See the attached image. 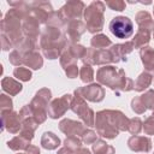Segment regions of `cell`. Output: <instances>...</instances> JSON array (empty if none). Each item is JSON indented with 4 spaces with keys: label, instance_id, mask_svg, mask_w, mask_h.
<instances>
[{
    "label": "cell",
    "instance_id": "1",
    "mask_svg": "<svg viewBox=\"0 0 154 154\" xmlns=\"http://www.w3.org/2000/svg\"><path fill=\"white\" fill-rule=\"evenodd\" d=\"M129 118L120 111L103 109L95 114V126L97 134L108 140L118 136L119 131H128Z\"/></svg>",
    "mask_w": 154,
    "mask_h": 154
},
{
    "label": "cell",
    "instance_id": "2",
    "mask_svg": "<svg viewBox=\"0 0 154 154\" xmlns=\"http://www.w3.org/2000/svg\"><path fill=\"white\" fill-rule=\"evenodd\" d=\"M96 79L100 84L111 88L117 94L120 91L134 90V82L125 76L123 69H116L114 66H102L96 72Z\"/></svg>",
    "mask_w": 154,
    "mask_h": 154
},
{
    "label": "cell",
    "instance_id": "3",
    "mask_svg": "<svg viewBox=\"0 0 154 154\" xmlns=\"http://www.w3.org/2000/svg\"><path fill=\"white\" fill-rule=\"evenodd\" d=\"M65 46L66 36L64 35L63 29L46 25L40 37V47L43 55L48 59H57Z\"/></svg>",
    "mask_w": 154,
    "mask_h": 154
},
{
    "label": "cell",
    "instance_id": "4",
    "mask_svg": "<svg viewBox=\"0 0 154 154\" xmlns=\"http://www.w3.org/2000/svg\"><path fill=\"white\" fill-rule=\"evenodd\" d=\"M106 5L102 1H93L84 10V19L87 22V29L91 34L100 32L103 28V12Z\"/></svg>",
    "mask_w": 154,
    "mask_h": 154
},
{
    "label": "cell",
    "instance_id": "5",
    "mask_svg": "<svg viewBox=\"0 0 154 154\" xmlns=\"http://www.w3.org/2000/svg\"><path fill=\"white\" fill-rule=\"evenodd\" d=\"M51 96H52V93L48 88H42L40 89L34 99L31 100L30 102V108L32 111V116L35 118V120L37 122V124H41L46 120L48 113H47V106H48V102L51 100Z\"/></svg>",
    "mask_w": 154,
    "mask_h": 154
},
{
    "label": "cell",
    "instance_id": "6",
    "mask_svg": "<svg viewBox=\"0 0 154 154\" xmlns=\"http://www.w3.org/2000/svg\"><path fill=\"white\" fill-rule=\"evenodd\" d=\"M84 10H85L84 2L73 0V1H67L58 11V14L61 18V20H63V23H64V25L66 28V25L70 22H72V20H81L82 16L84 14Z\"/></svg>",
    "mask_w": 154,
    "mask_h": 154
},
{
    "label": "cell",
    "instance_id": "7",
    "mask_svg": "<svg viewBox=\"0 0 154 154\" xmlns=\"http://www.w3.org/2000/svg\"><path fill=\"white\" fill-rule=\"evenodd\" d=\"M109 31L118 38H129L134 32V24L129 17L118 16L109 22Z\"/></svg>",
    "mask_w": 154,
    "mask_h": 154
},
{
    "label": "cell",
    "instance_id": "8",
    "mask_svg": "<svg viewBox=\"0 0 154 154\" xmlns=\"http://www.w3.org/2000/svg\"><path fill=\"white\" fill-rule=\"evenodd\" d=\"M70 108L72 109V112H75L87 126H93L95 124V114L94 111L87 105L85 100L81 96H73L72 101H71V106Z\"/></svg>",
    "mask_w": 154,
    "mask_h": 154
},
{
    "label": "cell",
    "instance_id": "9",
    "mask_svg": "<svg viewBox=\"0 0 154 154\" xmlns=\"http://www.w3.org/2000/svg\"><path fill=\"white\" fill-rule=\"evenodd\" d=\"M83 63L89 65H105L109 63H114L113 54L109 49H95V48H88L84 57Z\"/></svg>",
    "mask_w": 154,
    "mask_h": 154
},
{
    "label": "cell",
    "instance_id": "10",
    "mask_svg": "<svg viewBox=\"0 0 154 154\" xmlns=\"http://www.w3.org/2000/svg\"><path fill=\"white\" fill-rule=\"evenodd\" d=\"M26 10L29 14L35 17L40 24H47L51 14L54 12L52 8V5L49 2L45 1H34V2H26Z\"/></svg>",
    "mask_w": 154,
    "mask_h": 154
},
{
    "label": "cell",
    "instance_id": "11",
    "mask_svg": "<svg viewBox=\"0 0 154 154\" xmlns=\"http://www.w3.org/2000/svg\"><path fill=\"white\" fill-rule=\"evenodd\" d=\"M72 95L70 94H65L61 97H57L54 99L49 105H48V109L47 113L52 119H58L60 117H63L65 114V112L70 108L71 106V101H72Z\"/></svg>",
    "mask_w": 154,
    "mask_h": 154
},
{
    "label": "cell",
    "instance_id": "12",
    "mask_svg": "<svg viewBox=\"0 0 154 154\" xmlns=\"http://www.w3.org/2000/svg\"><path fill=\"white\" fill-rule=\"evenodd\" d=\"M76 96H81L84 100L91 101V102H100L105 97V89L96 83L89 84L87 87H82L75 90Z\"/></svg>",
    "mask_w": 154,
    "mask_h": 154
},
{
    "label": "cell",
    "instance_id": "13",
    "mask_svg": "<svg viewBox=\"0 0 154 154\" xmlns=\"http://www.w3.org/2000/svg\"><path fill=\"white\" fill-rule=\"evenodd\" d=\"M22 129L19 114L12 109L1 111V130H7L11 134H17Z\"/></svg>",
    "mask_w": 154,
    "mask_h": 154
},
{
    "label": "cell",
    "instance_id": "14",
    "mask_svg": "<svg viewBox=\"0 0 154 154\" xmlns=\"http://www.w3.org/2000/svg\"><path fill=\"white\" fill-rule=\"evenodd\" d=\"M59 129L60 131H63L66 136H77V137H82L84 130L87 128L83 126L82 123L79 122H76V120H72V119H63L60 123H59Z\"/></svg>",
    "mask_w": 154,
    "mask_h": 154
},
{
    "label": "cell",
    "instance_id": "15",
    "mask_svg": "<svg viewBox=\"0 0 154 154\" xmlns=\"http://www.w3.org/2000/svg\"><path fill=\"white\" fill-rule=\"evenodd\" d=\"M128 147L132 152H142V153H148L152 149V141L149 137L146 136H137L132 135L128 140Z\"/></svg>",
    "mask_w": 154,
    "mask_h": 154
},
{
    "label": "cell",
    "instance_id": "16",
    "mask_svg": "<svg viewBox=\"0 0 154 154\" xmlns=\"http://www.w3.org/2000/svg\"><path fill=\"white\" fill-rule=\"evenodd\" d=\"M25 8H26V2H25ZM22 26H23V32H24L25 37L37 38L38 32H40V23L35 17L29 14L28 10H26V17L23 20V25Z\"/></svg>",
    "mask_w": 154,
    "mask_h": 154
},
{
    "label": "cell",
    "instance_id": "17",
    "mask_svg": "<svg viewBox=\"0 0 154 154\" xmlns=\"http://www.w3.org/2000/svg\"><path fill=\"white\" fill-rule=\"evenodd\" d=\"M85 30H87V25L82 20H72L65 28L66 36H67V38H69V41L71 43L78 42V40L81 38L82 34Z\"/></svg>",
    "mask_w": 154,
    "mask_h": 154
},
{
    "label": "cell",
    "instance_id": "18",
    "mask_svg": "<svg viewBox=\"0 0 154 154\" xmlns=\"http://www.w3.org/2000/svg\"><path fill=\"white\" fill-rule=\"evenodd\" d=\"M134 48L135 47H134L132 41H129V42H125V43L112 45V47L109 48V51L113 54L114 63H119V61H126V55L129 53H131Z\"/></svg>",
    "mask_w": 154,
    "mask_h": 154
},
{
    "label": "cell",
    "instance_id": "19",
    "mask_svg": "<svg viewBox=\"0 0 154 154\" xmlns=\"http://www.w3.org/2000/svg\"><path fill=\"white\" fill-rule=\"evenodd\" d=\"M140 55L146 71L154 75V48L146 46L140 49Z\"/></svg>",
    "mask_w": 154,
    "mask_h": 154
},
{
    "label": "cell",
    "instance_id": "20",
    "mask_svg": "<svg viewBox=\"0 0 154 154\" xmlns=\"http://www.w3.org/2000/svg\"><path fill=\"white\" fill-rule=\"evenodd\" d=\"M1 87H2V90L8 93L12 96L17 95L23 89V85L18 81L13 79L12 77H4L2 81H1Z\"/></svg>",
    "mask_w": 154,
    "mask_h": 154
},
{
    "label": "cell",
    "instance_id": "21",
    "mask_svg": "<svg viewBox=\"0 0 154 154\" xmlns=\"http://www.w3.org/2000/svg\"><path fill=\"white\" fill-rule=\"evenodd\" d=\"M136 23L138 25V28L141 29H146V30H154V20L152 18V16L147 12V11H140L136 13Z\"/></svg>",
    "mask_w": 154,
    "mask_h": 154
},
{
    "label": "cell",
    "instance_id": "22",
    "mask_svg": "<svg viewBox=\"0 0 154 154\" xmlns=\"http://www.w3.org/2000/svg\"><path fill=\"white\" fill-rule=\"evenodd\" d=\"M41 144L45 149L53 150V149H57L60 146V138L55 134H53L51 131H47L41 137Z\"/></svg>",
    "mask_w": 154,
    "mask_h": 154
},
{
    "label": "cell",
    "instance_id": "23",
    "mask_svg": "<svg viewBox=\"0 0 154 154\" xmlns=\"http://www.w3.org/2000/svg\"><path fill=\"white\" fill-rule=\"evenodd\" d=\"M24 65H26V66H29L34 70H38L43 65V59H42V57L38 52L34 51V52L28 53L24 57Z\"/></svg>",
    "mask_w": 154,
    "mask_h": 154
},
{
    "label": "cell",
    "instance_id": "24",
    "mask_svg": "<svg viewBox=\"0 0 154 154\" xmlns=\"http://www.w3.org/2000/svg\"><path fill=\"white\" fill-rule=\"evenodd\" d=\"M149 41H150V31L138 28V30H137L134 40H132L134 47L135 48H143L148 45Z\"/></svg>",
    "mask_w": 154,
    "mask_h": 154
},
{
    "label": "cell",
    "instance_id": "25",
    "mask_svg": "<svg viewBox=\"0 0 154 154\" xmlns=\"http://www.w3.org/2000/svg\"><path fill=\"white\" fill-rule=\"evenodd\" d=\"M152 79H153V75L149 73V72H147V71H143L137 77V79L134 82V90H136V91H143L144 89H147L150 85Z\"/></svg>",
    "mask_w": 154,
    "mask_h": 154
},
{
    "label": "cell",
    "instance_id": "26",
    "mask_svg": "<svg viewBox=\"0 0 154 154\" xmlns=\"http://www.w3.org/2000/svg\"><path fill=\"white\" fill-rule=\"evenodd\" d=\"M29 146H30V141L23 137L22 135L16 136L7 142V147L12 150H23V149H26Z\"/></svg>",
    "mask_w": 154,
    "mask_h": 154
},
{
    "label": "cell",
    "instance_id": "27",
    "mask_svg": "<svg viewBox=\"0 0 154 154\" xmlns=\"http://www.w3.org/2000/svg\"><path fill=\"white\" fill-rule=\"evenodd\" d=\"M90 45L93 48H97V49H106L108 46H112V42L111 40L103 35V34H97V35H94L91 37V41H90Z\"/></svg>",
    "mask_w": 154,
    "mask_h": 154
},
{
    "label": "cell",
    "instance_id": "28",
    "mask_svg": "<svg viewBox=\"0 0 154 154\" xmlns=\"http://www.w3.org/2000/svg\"><path fill=\"white\" fill-rule=\"evenodd\" d=\"M91 148L94 154H114V148L102 140H96L91 144Z\"/></svg>",
    "mask_w": 154,
    "mask_h": 154
},
{
    "label": "cell",
    "instance_id": "29",
    "mask_svg": "<svg viewBox=\"0 0 154 154\" xmlns=\"http://www.w3.org/2000/svg\"><path fill=\"white\" fill-rule=\"evenodd\" d=\"M69 53H70V55L73 58V59H83V57H84V54H85V52H87V48H84L83 46H81V45H78V43H70L69 46H67V49H66Z\"/></svg>",
    "mask_w": 154,
    "mask_h": 154
},
{
    "label": "cell",
    "instance_id": "30",
    "mask_svg": "<svg viewBox=\"0 0 154 154\" xmlns=\"http://www.w3.org/2000/svg\"><path fill=\"white\" fill-rule=\"evenodd\" d=\"M79 77L82 79V82L84 83H89L94 79V70L89 64H83V66L79 70Z\"/></svg>",
    "mask_w": 154,
    "mask_h": 154
},
{
    "label": "cell",
    "instance_id": "31",
    "mask_svg": "<svg viewBox=\"0 0 154 154\" xmlns=\"http://www.w3.org/2000/svg\"><path fill=\"white\" fill-rule=\"evenodd\" d=\"M13 76L17 78V79H20L23 82H26V81H30L31 79V71L26 67H22V66H18L14 69L13 71Z\"/></svg>",
    "mask_w": 154,
    "mask_h": 154
},
{
    "label": "cell",
    "instance_id": "32",
    "mask_svg": "<svg viewBox=\"0 0 154 154\" xmlns=\"http://www.w3.org/2000/svg\"><path fill=\"white\" fill-rule=\"evenodd\" d=\"M142 120L138 118V117H135V118H131L129 120V126H128V131L132 135H138L141 132V130L143 129L142 126Z\"/></svg>",
    "mask_w": 154,
    "mask_h": 154
},
{
    "label": "cell",
    "instance_id": "33",
    "mask_svg": "<svg viewBox=\"0 0 154 154\" xmlns=\"http://www.w3.org/2000/svg\"><path fill=\"white\" fill-rule=\"evenodd\" d=\"M64 147L70 148L72 150H77L82 147V140L77 136H67L64 141Z\"/></svg>",
    "mask_w": 154,
    "mask_h": 154
},
{
    "label": "cell",
    "instance_id": "34",
    "mask_svg": "<svg viewBox=\"0 0 154 154\" xmlns=\"http://www.w3.org/2000/svg\"><path fill=\"white\" fill-rule=\"evenodd\" d=\"M140 97H141V100L144 103L147 109H153L154 111V90L149 89L143 95H141Z\"/></svg>",
    "mask_w": 154,
    "mask_h": 154
},
{
    "label": "cell",
    "instance_id": "35",
    "mask_svg": "<svg viewBox=\"0 0 154 154\" xmlns=\"http://www.w3.org/2000/svg\"><path fill=\"white\" fill-rule=\"evenodd\" d=\"M81 140H82V142L85 143V144H93V143L97 140V135H96V132H94L93 130L85 129L84 132H83V135H82V137H81Z\"/></svg>",
    "mask_w": 154,
    "mask_h": 154
},
{
    "label": "cell",
    "instance_id": "36",
    "mask_svg": "<svg viewBox=\"0 0 154 154\" xmlns=\"http://www.w3.org/2000/svg\"><path fill=\"white\" fill-rule=\"evenodd\" d=\"M10 63L13 64L14 66H19L22 64H24V55H22L16 48L10 53Z\"/></svg>",
    "mask_w": 154,
    "mask_h": 154
},
{
    "label": "cell",
    "instance_id": "37",
    "mask_svg": "<svg viewBox=\"0 0 154 154\" xmlns=\"http://www.w3.org/2000/svg\"><path fill=\"white\" fill-rule=\"evenodd\" d=\"M131 108L136 112V113H138V114H141V113H144L146 112V106H144V103L142 102V100H141V97L140 96H136V97H134L132 100H131Z\"/></svg>",
    "mask_w": 154,
    "mask_h": 154
},
{
    "label": "cell",
    "instance_id": "38",
    "mask_svg": "<svg viewBox=\"0 0 154 154\" xmlns=\"http://www.w3.org/2000/svg\"><path fill=\"white\" fill-rule=\"evenodd\" d=\"M105 5L106 6H108L111 10H113V11H124L125 10V2L123 1V0H107L106 2H105Z\"/></svg>",
    "mask_w": 154,
    "mask_h": 154
},
{
    "label": "cell",
    "instance_id": "39",
    "mask_svg": "<svg viewBox=\"0 0 154 154\" xmlns=\"http://www.w3.org/2000/svg\"><path fill=\"white\" fill-rule=\"evenodd\" d=\"M143 131L147 135H154V117L150 116L149 118H147L144 120L143 124Z\"/></svg>",
    "mask_w": 154,
    "mask_h": 154
},
{
    "label": "cell",
    "instance_id": "40",
    "mask_svg": "<svg viewBox=\"0 0 154 154\" xmlns=\"http://www.w3.org/2000/svg\"><path fill=\"white\" fill-rule=\"evenodd\" d=\"M12 100L10 96L2 94L0 95V106H1V111H6V109H12Z\"/></svg>",
    "mask_w": 154,
    "mask_h": 154
},
{
    "label": "cell",
    "instance_id": "41",
    "mask_svg": "<svg viewBox=\"0 0 154 154\" xmlns=\"http://www.w3.org/2000/svg\"><path fill=\"white\" fill-rule=\"evenodd\" d=\"M65 73H66V76L69 78H76L77 75L79 73V70H78L76 64H72V65H70V66H67L65 69Z\"/></svg>",
    "mask_w": 154,
    "mask_h": 154
},
{
    "label": "cell",
    "instance_id": "42",
    "mask_svg": "<svg viewBox=\"0 0 154 154\" xmlns=\"http://www.w3.org/2000/svg\"><path fill=\"white\" fill-rule=\"evenodd\" d=\"M25 152L29 153V154H40V149H38V147L32 146V144H30V146L25 149Z\"/></svg>",
    "mask_w": 154,
    "mask_h": 154
},
{
    "label": "cell",
    "instance_id": "43",
    "mask_svg": "<svg viewBox=\"0 0 154 154\" xmlns=\"http://www.w3.org/2000/svg\"><path fill=\"white\" fill-rule=\"evenodd\" d=\"M58 154H77L76 150H72L70 148H66V147H63L58 150Z\"/></svg>",
    "mask_w": 154,
    "mask_h": 154
},
{
    "label": "cell",
    "instance_id": "44",
    "mask_svg": "<svg viewBox=\"0 0 154 154\" xmlns=\"http://www.w3.org/2000/svg\"><path fill=\"white\" fill-rule=\"evenodd\" d=\"M76 153H77V154H90L89 149H88V148H83V147L78 148V149L76 150Z\"/></svg>",
    "mask_w": 154,
    "mask_h": 154
},
{
    "label": "cell",
    "instance_id": "45",
    "mask_svg": "<svg viewBox=\"0 0 154 154\" xmlns=\"http://www.w3.org/2000/svg\"><path fill=\"white\" fill-rule=\"evenodd\" d=\"M18 154H29V153H26V152H25V153H18Z\"/></svg>",
    "mask_w": 154,
    "mask_h": 154
},
{
    "label": "cell",
    "instance_id": "46",
    "mask_svg": "<svg viewBox=\"0 0 154 154\" xmlns=\"http://www.w3.org/2000/svg\"><path fill=\"white\" fill-rule=\"evenodd\" d=\"M153 37H154V30H153Z\"/></svg>",
    "mask_w": 154,
    "mask_h": 154
},
{
    "label": "cell",
    "instance_id": "47",
    "mask_svg": "<svg viewBox=\"0 0 154 154\" xmlns=\"http://www.w3.org/2000/svg\"><path fill=\"white\" fill-rule=\"evenodd\" d=\"M153 13H154V6H153Z\"/></svg>",
    "mask_w": 154,
    "mask_h": 154
},
{
    "label": "cell",
    "instance_id": "48",
    "mask_svg": "<svg viewBox=\"0 0 154 154\" xmlns=\"http://www.w3.org/2000/svg\"><path fill=\"white\" fill-rule=\"evenodd\" d=\"M152 116H153V117H154V112H153V114H152Z\"/></svg>",
    "mask_w": 154,
    "mask_h": 154
}]
</instances>
